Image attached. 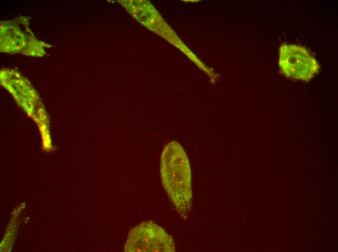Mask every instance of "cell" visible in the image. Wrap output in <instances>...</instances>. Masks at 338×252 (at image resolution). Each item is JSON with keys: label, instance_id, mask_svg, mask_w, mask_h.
Here are the masks:
<instances>
[{"label": "cell", "instance_id": "1", "mask_svg": "<svg viewBox=\"0 0 338 252\" xmlns=\"http://www.w3.org/2000/svg\"><path fill=\"white\" fill-rule=\"evenodd\" d=\"M162 185L180 216L186 218L192 201L191 173L187 156L175 141L164 147L160 158Z\"/></svg>", "mask_w": 338, "mask_h": 252}, {"label": "cell", "instance_id": "2", "mask_svg": "<svg viewBox=\"0 0 338 252\" xmlns=\"http://www.w3.org/2000/svg\"><path fill=\"white\" fill-rule=\"evenodd\" d=\"M29 18L21 16L0 22V51L34 57L46 54L48 44L38 40L28 28Z\"/></svg>", "mask_w": 338, "mask_h": 252}, {"label": "cell", "instance_id": "3", "mask_svg": "<svg viewBox=\"0 0 338 252\" xmlns=\"http://www.w3.org/2000/svg\"><path fill=\"white\" fill-rule=\"evenodd\" d=\"M126 252H174L172 237L152 221L141 222L130 230L124 245Z\"/></svg>", "mask_w": 338, "mask_h": 252}, {"label": "cell", "instance_id": "4", "mask_svg": "<svg viewBox=\"0 0 338 252\" xmlns=\"http://www.w3.org/2000/svg\"><path fill=\"white\" fill-rule=\"evenodd\" d=\"M280 72L287 78L308 82L318 73L320 65L304 46L283 43L279 48Z\"/></svg>", "mask_w": 338, "mask_h": 252}]
</instances>
